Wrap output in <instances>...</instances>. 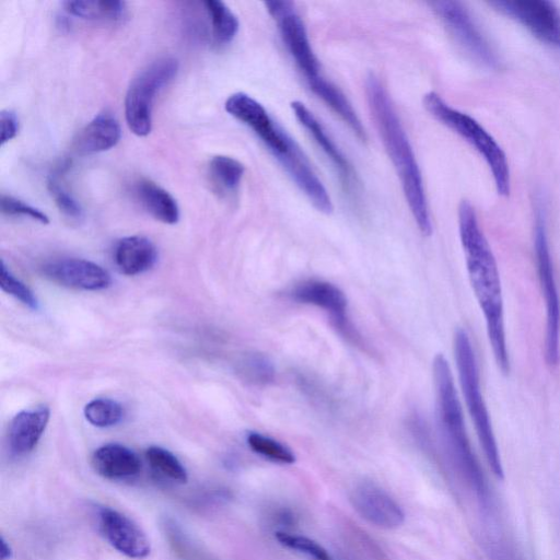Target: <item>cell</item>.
<instances>
[{
    "mask_svg": "<svg viewBox=\"0 0 560 560\" xmlns=\"http://www.w3.org/2000/svg\"><path fill=\"white\" fill-rule=\"evenodd\" d=\"M65 8L72 15L102 22L119 21L126 13V3L116 0L66 1Z\"/></svg>",
    "mask_w": 560,
    "mask_h": 560,
    "instance_id": "7402d4cb",
    "label": "cell"
},
{
    "mask_svg": "<svg viewBox=\"0 0 560 560\" xmlns=\"http://www.w3.org/2000/svg\"><path fill=\"white\" fill-rule=\"evenodd\" d=\"M244 172V165L231 156L215 155L209 162L210 179L223 194H233L237 190Z\"/></svg>",
    "mask_w": 560,
    "mask_h": 560,
    "instance_id": "603a6c76",
    "label": "cell"
},
{
    "mask_svg": "<svg viewBox=\"0 0 560 560\" xmlns=\"http://www.w3.org/2000/svg\"><path fill=\"white\" fill-rule=\"evenodd\" d=\"M121 136L118 120L110 113H101L77 135L73 149L81 155L103 152L115 147Z\"/></svg>",
    "mask_w": 560,
    "mask_h": 560,
    "instance_id": "ac0fdd59",
    "label": "cell"
},
{
    "mask_svg": "<svg viewBox=\"0 0 560 560\" xmlns=\"http://www.w3.org/2000/svg\"><path fill=\"white\" fill-rule=\"evenodd\" d=\"M438 424L445 450L460 476L480 498L488 499V488L479 462L471 448L464 416L446 358L433 360Z\"/></svg>",
    "mask_w": 560,
    "mask_h": 560,
    "instance_id": "277c9868",
    "label": "cell"
},
{
    "mask_svg": "<svg viewBox=\"0 0 560 560\" xmlns=\"http://www.w3.org/2000/svg\"><path fill=\"white\" fill-rule=\"evenodd\" d=\"M135 194L143 208L156 220L175 224L179 209L175 198L163 187L150 179H140L135 185Z\"/></svg>",
    "mask_w": 560,
    "mask_h": 560,
    "instance_id": "44dd1931",
    "label": "cell"
},
{
    "mask_svg": "<svg viewBox=\"0 0 560 560\" xmlns=\"http://www.w3.org/2000/svg\"><path fill=\"white\" fill-rule=\"evenodd\" d=\"M276 538L282 546L304 555L312 560H334L329 552L315 540L292 534L285 530H278Z\"/></svg>",
    "mask_w": 560,
    "mask_h": 560,
    "instance_id": "f1b7e54d",
    "label": "cell"
},
{
    "mask_svg": "<svg viewBox=\"0 0 560 560\" xmlns=\"http://www.w3.org/2000/svg\"><path fill=\"white\" fill-rule=\"evenodd\" d=\"M12 550L10 545L5 541L3 537H1V546H0V558L1 560H9L11 558Z\"/></svg>",
    "mask_w": 560,
    "mask_h": 560,
    "instance_id": "836d02e7",
    "label": "cell"
},
{
    "mask_svg": "<svg viewBox=\"0 0 560 560\" xmlns=\"http://www.w3.org/2000/svg\"><path fill=\"white\" fill-rule=\"evenodd\" d=\"M145 457L151 467L173 481L184 483L187 481V471L179 459L161 446H150Z\"/></svg>",
    "mask_w": 560,
    "mask_h": 560,
    "instance_id": "83f0119b",
    "label": "cell"
},
{
    "mask_svg": "<svg viewBox=\"0 0 560 560\" xmlns=\"http://www.w3.org/2000/svg\"><path fill=\"white\" fill-rule=\"evenodd\" d=\"M454 355L463 396L488 465L499 480L504 478L490 416L480 389L478 365L468 334L459 328L454 335Z\"/></svg>",
    "mask_w": 560,
    "mask_h": 560,
    "instance_id": "8992f818",
    "label": "cell"
},
{
    "mask_svg": "<svg viewBox=\"0 0 560 560\" xmlns=\"http://www.w3.org/2000/svg\"><path fill=\"white\" fill-rule=\"evenodd\" d=\"M365 93L372 118L400 179L410 212L420 232L429 236L432 233L431 215L422 175L407 133L385 88L372 73L366 78Z\"/></svg>",
    "mask_w": 560,
    "mask_h": 560,
    "instance_id": "7a4b0ae2",
    "label": "cell"
},
{
    "mask_svg": "<svg viewBox=\"0 0 560 560\" xmlns=\"http://www.w3.org/2000/svg\"><path fill=\"white\" fill-rule=\"evenodd\" d=\"M534 231L537 273L546 305L545 358L548 365L556 366L559 361L560 300L549 250L545 211L539 202L535 211Z\"/></svg>",
    "mask_w": 560,
    "mask_h": 560,
    "instance_id": "ba28073f",
    "label": "cell"
},
{
    "mask_svg": "<svg viewBox=\"0 0 560 560\" xmlns=\"http://www.w3.org/2000/svg\"><path fill=\"white\" fill-rule=\"evenodd\" d=\"M114 260L121 273L136 276L150 270L155 265L158 249L145 236H127L117 242Z\"/></svg>",
    "mask_w": 560,
    "mask_h": 560,
    "instance_id": "d6986e66",
    "label": "cell"
},
{
    "mask_svg": "<svg viewBox=\"0 0 560 560\" xmlns=\"http://www.w3.org/2000/svg\"><path fill=\"white\" fill-rule=\"evenodd\" d=\"M0 208L1 212L7 215L27 217L43 224L49 223L46 213L12 196L2 195Z\"/></svg>",
    "mask_w": 560,
    "mask_h": 560,
    "instance_id": "1f68e13d",
    "label": "cell"
},
{
    "mask_svg": "<svg viewBox=\"0 0 560 560\" xmlns=\"http://www.w3.org/2000/svg\"><path fill=\"white\" fill-rule=\"evenodd\" d=\"M427 112L469 143L487 163L498 194L508 197L511 173L508 158L497 140L472 117L450 106L438 93L423 96Z\"/></svg>",
    "mask_w": 560,
    "mask_h": 560,
    "instance_id": "5b68a950",
    "label": "cell"
},
{
    "mask_svg": "<svg viewBox=\"0 0 560 560\" xmlns=\"http://www.w3.org/2000/svg\"><path fill=\"white\" fill-rule=\"evenodd\" d=\"M354 511L370 524L395 529L405 522L401 506L384 489L373 482L355 485L349 494Z\"/></svg>",
    "mask_w": 560,
    "mask_h": 560,
    "instance_id": "7c38bea8",
    "label": "cell"
},
{
    "mask_svg": "<svg viewBox=\"0 0 560 560\" xmlns=\"http://www.w3.org/2000/svg\"><path fill=\"white\" fill-rule=\"evenodd\" d=\"M0 287L2 291L12 295L25 306L32 310L38 308V301L31 289L21 280L16 279L3 261H1L0 268Z\"/></svg>",
    "mask_w": 560,
    "mask_h": 560,
    "instance_id": "f546056e",
    "label": "cell"
},
{
    "mask_svg": "<svg viewBox=\"0 0 560 560\" xmlns=\"http://www.w3.org/2000/svg\"><path fill=\"white\" fill-rule=\"evenodd\" d=\"M98 522L105 539L120 553L133 559H142L150 553L147 535L128 516L114 509L102 508Z\"/></svg>",
    "mask_w": 560,
    "mask_h": 560,
    "instance_id": "2e32d148",
    "label": "cell"
},
{
    "mask_svg": "<svg viewBox=\"0 0 560 560\" xmlns=\"http://www.w3.org/2000/svg\"><path fill=\"white\" fill-rule=\"evenodd\" d=\"M49 415V408L43 405L13 417L8 434L12 454L23 456L34 450L47 427Z\"/></svg>",
    "mask_w": 560,
    "mask_h": 560,
    "instance_id": "e0dca14e",
    "label": "cell"
},
{
    "mask_svg": "<svg viewBox=\"0 0 560 560\" xmlns=\"http://www.w3.org/2000/svg\"><path fill=\"white\" fill-rule=\"evenodd\" d=\"M1 144L12 140L19 130V119L14 112L4 109L0 113Z\"/></svg>",
    "mask_w": 560,
    "mask_h": 560,
    "instance_id": "d6a6232c",
    "label": "cell"
},
{
    "mask_svg": "<svg viewBox=\"0 0 560 560\" xmlns=\"http://www.w3.org/2000/svg\"><path fill=\"white\" fill-rule=\"evenodd\" d=\"M267 11L277 22L280 35L310 89L325 78L320 74L318 60L312 49L306 27L292 1H267Z\"/></svg>",
    "mask_w": 560,
    "mask_h": 560,
    "instance_id": "9c48e42d",
    "label": "cell"
},
{
    "mask_svg": "<svg viewBox=\"0 0 560 560\" xmlns=\"http://www.w3.org/2000/svg\"><path fill=\"white\" fill-rule=\"evenodd\" d=\"M291 108L299 122L314 138V141L320 147V150L335 167L343 190L347 191L349 197L357 198L360 184L351 163L342 154L314 114L302 102H292Z\"/></svg>",
    "mask_w": 560,
    "mask_h": 560,
    "instance_id": "5bb4252c",
    "label": "cell"
},
{
    "mask_svg": "<svg viewBox=\"0 0 560 560\" xmlns=\"http://www.w3.org/2000/svg\"><path fill=\"white\" fill-rule=\"evenodd\" d=\"M58 170L49 175L47 187L58 209L71 219H80L83 214L79 202L60 185Z\"/></svg>",
    "mask_w": 560,
    "mask_h": 560,
    "instance_id": "4dcf8cb0",
    "label": "cell"
},
{
    "mask_svg": "<svg viewBox=\"0 0 560 560\" xmlns=\"http://www.w3.org/2000/svg\"><path fill=\"white\" fill-rule=\"evenodd\" d=\"M92 464L97 474L107 479L132 477L141 468L138 455L132 450L118 443H109L98 447L92 456Z\"/></svg>",
    "mask_w": 560,
    "mask_h": 560,
    "instance_id": "ffe728a7",
    "label": "cell"
},
{
    "mask_svg": "<svg viewBox=\"0 0 560 560\" xmlns=\"http://www.w3.org/2000/svg\"><path fill=\"white\" fill-rule=\"evenodd\" d=\"M211 21L212 36L218 45L229 44L238 31V20L222 1L207 0L203 2Z\"/></svg>",
    "mask_w": 560,
    "mask_h": 560,
    "instance_id": "d4e9b609",
    "label": "cell"
},
{
    "mask_svg": "<svg viewBox=\"0 0 560 560\" xmlns=\"http://www.w3.org/2000/svg\"><path fill=\"white\" fill-rule=\"evenodd\" d=\"M458 230L469 281L486 320L489 342L498 366L506 374L510 372V359L499 269L475 208L468 200L459 203Z\"/></svg>",
    "mask_w": 560,
    "mask_h": 560,
    "instance_id": "6da1fadb",
    "label": "cell"
},
{
    "mask_svg": "<svg viewBox=\"0 0 560 560\" xmlns=\"http://www.w3.org/2000/svg\"><path fill=\"white\" fill-rule=\"evenodd\" d=\"M235 370L242 380L255 385L272 383L276 374L271 360L256 351L240 355L235 363Z\"/></svg>",
    "mask_w": 560,
    "mask_h": 560,
    "instance_id": "cb8c5ba5",
    "label": "cell"
},
{
    "mask_svg": "<svg viewBox=\"0 0 560 560\" xmlns=\"http://www.w3.org/2000/svg\"><path fill=\"white\" fill-rule=\"evenodd\" d=\"M42 272L50 281L77 290L98 291L112 283L110 276L104 268L81 258L50 261L43 266Z\"/></svg>",
    "mask_w": 560,
    "mask_h": 560,
    "instance_id": "9a60e30c",
    "label": "cell"
},
{
    "mask_svg": "<svg viewBox=\"0 0 560 560\" xmlns=\"http://www.w3.org/2000/svg\"><path fill=\"white\" fill-rule=\"evenodd\" d=\"M430 4L466 51L488 68H500L495 50L463 3L442 0Z\"/></svg>",
    "mask_w": 560,
    "mask_h": 560,
    "instance_id": "8fae6325",
    "label": "cell"
},
{
    "mask_svg": "<svg viewBox=\"0 0 560 560\" xmlns=\"http://www.w3.org/2000/svg\"><path fill=\"white\" fill-rule=\"evenodd\" d=\"M224 107L231 116L255 132L318 211L326 214L332 211L329 194L301 148L259 102L246 93L237 92L228 97Z\"/></svg>",
    "mask_w": 560,
    "mask_h": 560,
    "instance_id": "3957f363",
    "label": "cell"
},
{
    "mask_svg": "<svg viewBox=\"0 0 560 560\" xmlns=\"http://www.w3.org/2000/svg\"><path fill=\"white\" fill-rule=\"evenodd\" d=\"M495 11L514 20L540 42L560 50V9L548 0H495Z\"/></svg>",
    "mask_w": 560,
    "mask_h": 560,
    "instance_id": "30bf717a",
    "label": "cell"
},
{
    "mask_svg": "<svg viewBox=\"0 0 560 560\" xmlns=\"http://www.w3.org/2000/svg\"><path fill=\"white\" fill-rule=\"evenodd\" d=\"M248 446L261 457L281 465L295 463V455L280 441L259 432H249L246 436Z\"/></svg>",
    "mask_w": 560,
    "mask_h": 560,
    "instance_id": "484cf974",
    "label": "cell"
},
{
    "mask_svg": "<svg viewBox=\"0 0 560 560\" xmlns=\"http://www.w3.org/2000/svg\"><path fill=\"white\" fill-rule=\"evenodd\" d=\"M289 296L302 304L320 308L345 335L351 336L353 330L348 318V300L343 291L336 284L318 279H311L295 284Z\"/></svg>",
    "mask_w": 560,
    "mask_h": 560,
    "instance_id": "4fadbf2b",
    "label": "cell"
},
{
    "mask_svg": "<svg viewBox=\"0 0 560 560\" xmlns=\"http://www.w3.org/2000/svg\"><path fill=\"white\" fill-rule=\"evenodd\" d=\"M84 417L94 427L108 428L122 420L124 409L116 400L95 398L85 405Z\"/></svg>",
    "mask_w": 560,
    "mask_h": 560,
    "instance_id": "4316f807",
    "label": "cell"
},
{
    "mask_svg": "<svg viewBox=\"0 0 560 560\" xmlns=\"http://www.w3.org/2000/svg\"><path fill=\"white\" fill-rule=\"evenodd\" d=\"M177 70L175 58L162 57L148 65L132 80L125 97V116L135 135L143 137L151 131L155 95L174 79Z\"/></svg>",
    "mask_w": 560,
    "mask_h": 560,
    "instance_id": "52a82bcc",
    "label": "cell"
}]
</instances>
